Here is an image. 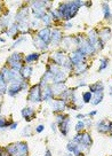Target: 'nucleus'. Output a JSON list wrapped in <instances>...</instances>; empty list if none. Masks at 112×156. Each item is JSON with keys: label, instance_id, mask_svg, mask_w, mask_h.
Segmentation results:
<instances>
[{"label": "nucleus", "instance_id": "obj_15", "mask_svg": "<svg viewBox=\"0 0 112 156\" xmlns=\"http://www.w3.org/2000/svg\"><path fill=\"white\" fill-rule=\"evenodd\" d=\"M110 37H111V30H110L109 28H105V29H103L102 31H101V33H100V42L103 44L104 42H106Z\"/></svg>", "mask_w": 112, "mask_h": 156}, {"label": "nucleus", "instance_id": "obj_12", "mask_svg": "<svg viewBox=\"0 0 112 156\" xmlns=\"http://www.w3.org/2000/svg\"><path fill=\"white\" fill-rule=\"evenodd\" d=\"M53 90H51L49 86H47L46 88H45V91L44 92H41V100H44V101H49L51 98H53Z\"/></svg>", "mask_w": 112, "mask_h": 156}, {"label": "nucleus", "instance_id": "obj_43", "mask_svg": "<svg viewBox=\"0 0 112 156\" xmlns=\"http://www.w3.org/2000/svg\"><path fill=\"white\" fill-rule=\"evenodd\" d=\"M83 117H85V115H78L77 116V118H83Z\"/></svg>", "mask_w": 112, "mask_h": 156}, {"label": "nucleus", "instance_id": "obj_44", "mask_svg": "<svg viewBox=\"0 0 112 156\" xmlns=\"http://www.w3.org/2000/svg\"><path fill=\"white\" fill-rule=\"evenodd\" d=\"M94 115H96V111H92V113H89V116H94Z\"/></svg>", "mask_w": 112, "mask_h": 156}, {"label": "nucleus", "instance_id": "obj_35", "mask_svg": "<svg viewBox=\"0 0 112 156\" xmlns=\"http://www.w3.org/2000/svg\"><path fill=\"white\" fill-rule=\"evenodd\" d=\"M83 127H85V123H83V122H79L78 124L76 125V130H77V132H80Z\"/></svg>", "mask_w": 112, "mask_h": 156}, {"label": "nucleus", "instance_id": "obj_21", "mask_svg": "<svg viewBox=\"0 0 112 156\" xmlns=\"http://www.w3.org/2000/svg\"><path fill=\"white\" fill-rule=\"evenodd\" d=\"M31 73H32V68L29 67V65H24V67L21 69V76H22L23 78H28L31 75Z\"/></svg>", "mask_w": 112, "mask_h": 156}, {"label": "nucleus", "instance_id": "obj_20", "mask_svg": "<svg viewBox=\"0 0 112 156\" xmlns=\"http://www.w3.org/2000/svg\"><path fill=\"white\" fill-rule=\"evenodd\" d=\"M53 93H62V92H65L66 87H65V84L62 83V84H54L53 86Z\"/></svg>", "mask_w": 112, "mask_h": 156}, {"label": "nucleus", "instance_id": "obj_28", "mask_svg": "<svg viewBox=\"0 0 112 156\" xmlns=\"http://www.w3.org/2000/svg\"><path fill=\"white\" fill-rule=\"evenodd\" d=\"M51 19L55 20V21H58V20H61V19H63V17H62L61 13L58 12V9H57V11L53 9V11H51Z\"/></svg>", "mask_w": 112, "mask_h": 156}, {"label": "nucleus", "instance_id": "obj_45", "mask_svg": "<svg viewBox=\"0 0 112 156\" xmlns=\"http://www.w3.org/2000/svg\"><path fill=\"white\" fill-rule=\"evenodd\" d=\"M51 127H53V131L55 132V131H56V129H55V124H51Z\"/></svg>", "mask_w": 112, "mask_h": 156}, {"label": "nucleus", "instance_id": "obj_6", "mask_svg": "<svg viewBox=\"0 0 112 156\" xmlns=\"http://www.w3.org/2000/svg\"><path fill=\"white\" fill-rule=\"evenodd\" d=\"M38 37L42 39L46 44H48L51 40V31L49 30V28H44L42 30H40L38 32Z\"/></svg>", "mask_w": 112, "mask_h": 156}, {"label": "nucleus", "instance_id": "obj_41", "mask_svg": "<svg viewBox=\"0 0 112 156\" xmlns=\"http://www.w3.org/2000/svg\"><path fill=\"white\" fill-rule=\"evenodd\" d=\"M65 28H68V29L71 28V24H70V23H66V24H65Z\"/></svg>", "mask_w": 112, "mask_h": 156}, {"label": "nucleus", "instance_id": "obj_11", "mask_svg": "<svg viewBox=\"0 0 112 156\" xmlns=\"http://www.w3.org/2000/svg\"><path fill=\"white\" fill-rule=\"evenodd\" d=\"M29 16V9L28 8H24V9H21L20 13L16 15V21L17 22H26V19Z\"/></svg>", "mask_w": 112, "mask_h": 156}, {"label": "nucleus", "instance_id": "obj_27", "mask_svg": "<svg viewBox=\"0 0 112 156\" xmlns=\"http://www.w3.org/2000/svg\"><path fill=\"white\" fill-rule=\"evenodd\" d=\"M17 31H19V25L15 23V24H13V25L9 28V30H8V32H7V35H8V36H15Z\"/></svg>", "mask_w": 112, "mask_h": 156}, {"label": "nucleus", "instance_id": "obj_32", "mask_svg": "<svg viewBox=\"0 0 112 156\" xmlns=\"http://www.w3.org/2000/svg\"><path fill=\"white\" fill-rule=\"evenodd\" d=\"M92 96H93L92 92H85L83 95H82V100H83V102H89V101L92 100Z\"/></svg>", "mask_w": 112, "mask_h": 156}, {"label": "nucleus", "instance_id": "obj_46", "mask_svg": "<svg viewBox=\"0 0 112 156\" xmlns=\"http://www.w3.org/2000/svg\"><path fill=\"white\" fill-rule=\"evenodd\" d=\"M110 95L112 96V87H110Z\"/></svg>", "mask_w": 112, "mask_h": 156}, {"label": "nucleus", "instance_id": "obj_34", "mask_svg": "<svg viewBox=\"0 0 112 156\" xmlns=\"http://www.w3.org/2000/svg\"><path fill=\"white\" fill-rule=\"evenodd\" d=\"M51 15H48V14H47V15H45V16L42 17V22H44L45 24L49 25V24H51Z\"/></svg>", "mask_w": 112, "mask_h": 156}, {"label": "nucleus", "instance_id": "obj_36", "mask_svg": "<svg viewBox=\"0 0 112 156\" xmlns=\"http://www.w3.org/2000/svg\"><path fill=\"white\" fill-rule=\"evenodd\" d=\"M6 126H7L6 119H5L4 117H0V129H4V127H6Z\"/></svg>", "mask_w": 112, "mask_h": 156}, {"label": "nucleus", "instance_id": "obj_42", "mask_svg": "<svg viewBox=\"0 0 112 156\" xmlns=\"http://www.w3.org/2000/svg\"><path fill=\"white\" fill-rule=\"evenodd\" d=\"M46 156H51V152H49V150H47V152H46Z\"/></svg>", "mask_w": 112, "mask_h": 156}, {"label": "nucleus", "instance_id": "obj_1", "mask_svg": "<svg viewBox=\"0 0 112 156\" xmlns=\"http://www.w3.org/2000/svg\"><path fill=\"white\" fill-rule=\"evenodd\" d=\"M83 5V2L81 1H72V2H63L61 4L58 12L61 13L62 17L66 21L71 20L72 17L77 14V12L79 9V7Z\"/></svg>", "mask_w": 112, "mask_h": 156}, {"label": "nucleus", "instance_id": "obj_8", "mask_svg": "<svg viewBox=\"0 0 112 156\" xmlns=\"http://www.w3.org/2000/svg\"><path fill=\"white\" fill-rule=\"evenodd\" d=\"M97 129L101 132H109V131H111L112 129V123H110L109 121H101L97 124Z\"/></svg>", "mask_w": 112, "mask_h": 156}, {"label": "nucleus", "instance_id": "obj_16", "mask_svg": "<svg viewBox=\"0 0 112 156\" xmlns=\"http://www.w3.org/2000/svg\"><path fill=\"white\" fill-rule=\"evenodd\" d=\"M33 42H34L36 47H37V48H39V50H46V48H47V44L44 42L42 39H40L38 36L33 38Z\"/></svg>", "mask_w": 112, "mask_h": 156}, {"label": "nucleus", "instance_id": "obj_38", "mask_svg": "<svg viewBox=\"0 0 112 156\" xmlns=\"http://www.w3.org/2000/svg\"><path fill=\"white\" fill-rule=\"evenodd\" d=\"M23 134H24V135L31 134V127H30V126H26V127L24 129V131H23Z\"/></svg>", "mask_w": 112, "mask_h": 156}, {"label": "nucleus", "instance_id": "obj_25", "mask_svg": "<svg viewBox=\"0 0 112 156\" xmlns=\"http://www.w3.org/2000/svg\"><path fill=\"white\" fill-rule=\"evenodd\" d=\"M103 99V92H97L94 93V99H93V104H98Z\"/></svg>", "mask_w": 112, "mask_h": 156}, {"label": "nucleus", "instance_id": "obj_3", "mask_svg": "<svg viewBox=\"0 0 112 156\" xmlns=\"http://www.w3.org/2000/svg\"><path fill=\"white\" fill-rule=\"evenodd\" d=\"M40 84L39 85H34L32 86L30 90V93L28 99L30 100L31 102H39L41 101V92H40Z\"/></svg>", "mask_w": 112, "mask_h": 156}, {"label": "nucleus", "instance_id": "obj_26", "mask_svg": "<svg viewBox=\"0 0 112 156\" xmlns=\"http://www.w3.org/2000/svg\"><path fill=\"white\" fill-rule=\"evenodd\" d=\"M38 59H39V54L38 53H32V54L28 55L25 58V61L26 62H33V61H37Z\"/></svg>", "mask_w": 112, "mask_h": 156}, {"label": "nucleus", "instance_id": "obj_14", "mask_svg": "<svg viewBox=\"0 0 112 156\" xmlns=\"http://www.w3.org/2000/svg\"><path fill=\"white\" fill-rule=\"evenodd\" d=\"M60 127H61L62 134L63 135L68 134V132H69V127H70V119H69L68 117L64 118V121L60 124Z\"/></svg>", "mask_w": 112, "mask_h": 156}, {"label": "nucleus", "instance_id": "obj_39", "mask_svg": "<svg viewBox=\"0 0 112 156\" xmlns=\"http://www.w3.org/2000/svg\"><path fill=\"white\" fill-rule=\"evenodd\" d=\"M36 130H37V132H38V133L42 132V131H44V125H39V126H37V129H36Z\"/></svg>", "mask_w": 112, "mask_h": 156}, {"label": "nucleus", "instance_id": "obj_2", "mask_svg": "<svg viewBox=\"0 0 112 156\" xmlns=\"http://www.w3.org/2000/svg\"><path fill=\"white\" fill-rule=\"evenodd\" d=\"M21 61H22V56H21V54H19V53H14L9 59H8V63L10 64L11 69L17 70V71H21V69L23 68Z\"/></svg>", "mask_w": 112, "mask_h": 156}, {"label": "nucleus", "instance_id": "obj_4", "mask_svg": "<svg viewBox=\"0 0 112 156\" xmlns=\"http://www.w3.org/2000/svg\"><path fill=\"white\" fill-rule=\"evenodd\" d=\"M24 81H15V82H10V86L8 88V94L11 96H15L16 94L22 90Z\"/></svg>", "mask_w": 112, "mask_h": 156}, {"label": "nucleus", "instance_id": "obj_7", "mask_svg": "<svg viewBox=\"0 0 112 156\" xmlns=\"http://www.w3.org/2000/svg\"><path fill=\"white\" fill-rule=\"evenodd\" d=\"M29 147L25 142H17V150L15 156H28Z\"/></svg>", "mask_w": 112, "mask_h": 156}, {"label": "nucleus", "instance_id": "obj_22", "mask_svg": "<svg viewBox=\"0 0 112 156\" xmlns=\"http://www.w3.org/2000/svg\"><path fill=\"white\" fill-rule=\"evenodd\" d=\"M16 150H17V142L16 144H11V145L6 147V152H7L8 155H15Z\"/></svg>", "mask_w": 112, "mask_h": 156}, {"label": "nucleus", "instance_id": "obj_47", "mask_svg": "<svg viewBox=\"0 0 112 156\" xmlns=\"http://www.w3.org/2000/svg\"><path fill=\"white\" fill-rule=\"evenodd\" d=\"M66 156H73V155H72V154H68Z\"/></svg>", "mask_w": 112, "mask_h": 156}, {"label": "nucleus", "instance_id": "obj_10", "mask_svg": "<svg viewBox=\"0 0 112 156\" xmlns=\"http://www.w3.org/2000/svg\"><path fill=\"white\" fill-rule=\"evenodd\" d=\"M51 108L54 111H63L65 109V101L63 100H55L51 104Z\"/></svg>", "mask_w": 112, "mask_h": 156}, {"label": "nucleus", "instance_id": "obj_23", "mask_svg": "<svg viewBox=\"0 0 112 156\" xmlns=\"http://www.w3.org/2000/svg\"><path fill=\"white\" fill-rule=\"evenodd\" d=\"M103 6V12H104V17L106 19V20H112V14L110 13V8H109V5L106 4V2H104L102 5Z\"/></svg>", "mask_w": 112, "mask_h": 156}, {"label": "nucleus", "instance_id": "obj_29", "mask_svg": "<svg viewBox=\"0 0 112 156\" xmlns=\"http://www.w3.org/2000/svg\"><path fill=\"white\" fill-rule=\"evenodd\" d=\"M7 25H8V13L0 19V27L1 28H6Z\"/></svg>", "mask_w": 112, "mask_h": 156}, {"label": "nucleus", "instance_id": "obj_24", "mask_svg": "<svg viewBox=\"0 0 112 156\" xmlns=\"http://www.w3.org/2000/svg\"><path fill=\"white\" fill-rule=\"evenodd\" d=\"M91 91L93 93H97V92H103V84L97 83L91 85Z\"/></svg>", "mask_w": 112, "mask_h": 156}, {"label": "nucleus", "instance_id": "obj_17", "mask_svg": "<svg viewBox=\"0 0 112 156\" xmlns=\"http://www.w3.org/2000/svg\"><path fill=\"white\" fill-rule=\"evenodd\" d=\"M65 79H66V75L64 73H62V71H60L57 75L54 76L53 81H54V84H62L65 82Z\"/></svg>", "mask_w": 112, "mask_h": 156}, {"label": "nucleus", "instance_id": "obj_48", "mask_svg": "<svg viewBox=\"0 0 112 156\" xmlns=\"http://www.w3.org/2000/svg\"><path fill=\"white\" fill-rule=\"evenodd\" d=\"M1 154H2V152H1V149H0V156H1Z\"/></svg>", "mask_w": 112, "mask_h": 156}, {"label": "nucleus", "instance_id": "obj_30", "mask_svg": "<svg viewBox=\"0 0 112 156\" xmlns=\"http://www.w3.org/2000/svg\"><path fill=\"white\" fill-rule=\"evenodd\" d=\"M6 91V81L4 79L2 75L0 73V94H2Z\"/></svg>", "mask_w": 112, "mask_h": 156}, {"label": "nucleus", "instance_id": "obj_9", "mask_svg": "<svg viewBox=\"0 0 112 156\" xmlns=\"http://www.w3.org/2000/svg\"><path fill=\"white\" fill-rule=\"evenodd\" d=\"M53 59H54V61L56 62V64H61V65H63L64 62H65V60H66L68 58L65 56V54L63 52H56L53 54Z\"/></svg>", "mask_w": 112, "mask_h": 156}, {"label": "nucleus", "instance_id": "obj_40", "mask_svg": "<svg viewBox=\"0 0 112 156\" xmlns=\"http://www.w3.org/2000/svg\"><path fill=\"white\" fill-rule=\"evenodd\" d=\"M16 127H17V123H13V124L10 125V129H11V130H15Z\"/></svg>", "mask_w": 112, "mask_h": 156}, {"label": "nucleus", "instance_id": "obj_31", "mask_svg": "<svg viewBox=\"0 0 112 156\" xmlns=\"http://www.w3.org/2000/svg\"><path fill=\"white\" fill-rule=\"evenodd\" d=\"M48 70H49V71H51V73H53L54 76L60 73V68H58V65H56V64H51Z\"/></svg>", "mask_w": 112, "mask_h": 156}, {"label": "nucleus", "instance_id": "obj_33", "mask_svg": "<svg viewBox=\"0 0 112 156\" xmlns=\"http://www.w3.org/2000/svg\"><path fill=\"white\" fill-rule=\"evenodd\" d=\"M108 63H109V60H108L106 58L102 59V61H101V67H100V71H101V70H104V69L108 67Z\"/></svg>", "mask_w": 112, "mask_h": 156}, {"label": "nucleus", "instance_id": "obj_13", "mask_svg": "<svg viewBox=\"0 0 112 156\" xmlns=\"http://www.w3.org/2000/svg\"><path fill=\"white\" fill-rule=\"evenodd\" d=\"M22 116H23L26 121H31L36 115H34V111H33L32 108H24V109L22 110Z\"/></svg>", "mask_w": 112, "mask_h": 156}, {"label": "nucleus", "instance_id": "obj_5", "mask_svg": "<svg viewBox=\"0 0 112 156\" xmlns=\"http://www.w3.org/2000/svg\"><path fill=\"white\" fill-rule=\"evenodd\" d=\"M70 60H71L72 64H73V67L74 65H77V64H79V63H82L83 62V60H85V55L80 53L78 50L76 51V52H73L71 54V56L69 58Z\"/></svg>", "mask_w": 112, "mask_h": 156}, {"label": "nucleus", "instance_id": "obj_37", "mask_svg": "<svg viewBox=\"0 0 112 156\" xmlns=\"http://www.w3.org/2000/svg\"><path fill=\"white\" fill-rule=\"evenodd\" d=\"M64 118H65V117H64V116H62V115H57V116H56V122L58 123V125L61 124L62 122L64 121Z\"/></svg>", "mask_w": 112, "mask_h": 156}, {"label": "nucleus", "instance_id": "obj_19", "mask_svg": "<svg viewBox=\"0 0 112 156\" xmlns=\"http://www.w3.org/2000/svg\"><path fill=\"white\" fill-rule=\"evenodd\" d=\"M62 39V33L60 30L55 29L54 31L51 32V40L54 42V44H58L60 40Z\"/></svg>", "mask_w": 112, "mask_h": 156}, {"label": "nucleus", "instance_id": "obj_18", "mask_svg": "<svg viewBox=\"0 0 112 156\" xmlns=\"http://www.w3.org/2000/svg\"><path fill=\"white\" fill-rule=\"evenodd\" d=\"M87 68H88L87 64H85L83 62L79 63V64L74 65V73H76V75H81V73H83L87 70Z\"/></svg>", "mask_w": 112, "mask_h": 156}]
</instances>
